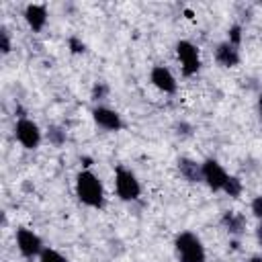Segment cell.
<instances>
[{"instance_id":"obj_20","label":"cell","mask_w":262,"mask_h":262,"mask_svg":"<svg viewBox=\"0 0 262 262\" xmlns=\"http://www.w3.org/2000/svg\"><path fill=\"white\" fill-rule=\"evenodd\" d=\"M68 47H70V51H72V53H76V55H78V53H84V51H86V43H84L82 39H78L76 35L68 39Z\"/></svg>"},{"instance_id":"obj_18","label":"cell","mask_w":262,"mask_h":262,"mask_svg":"<svg viewBox=\"0 0 262 262\" xmlns=\"http://www.w3.org/2000/svg\"><path fill=\"white\" fill-rule=\"evenodd\" d=\"M106 94H108V86L104 84V82H96L94 86H92V100H102V98H106Z\"/></svg>"},{"instance_id":"obj_15","label":"cell","mask_w":262,"mask_h":262,"mask_svg":"<svg viewBox=\"0 0 262 262\" xmlns=\"http://www.w3.org/2000/svg\"><path fill=\"white\" fill-rule=\"evenodd\" d=\"M223 192H225L227 196H231V199H237V196L242 194V180H239L237 176H231V174H229V178H227V184H225Z\"/></svg>"},{"instance_id":"obj_10","label":"cell","mask_w":262,"mask_h":262,"mask_svg":"<svg viewBox=\"0 0 262 262\" xmlns=\"http://www.w3.org/2000/svg\"><path fill=\"white\" fill-rule=\"evenodd\" d=\"M239 47L231 45L229 41H223L215 47V61L221 68H235L239 63Z\"/></svg>"},{"instance_id":"obj_13","label":"cell","mask_w":262,"mask_h":262,"mask_svg":"<svg viewBox=\"0 0 262 262\" xmlns=\"http://www.w3.org/2000/svg\"><path fill=\"white\" fill-rule=\"evenodd\" d=\"M221 225L225 227V231L229 235L239 237L246 231V217L242 213H235V211H225L221 217Z\"/></svg>"},{"instance_id":"obj_16","label":"cell","mask_w":262,"mask_h":262,"mask_svg":"<svg viewBox=\"0 0 262 262\" xmlns=\"http://www.w3.org/2000/svg\"><path fill=\"white\" fill-rule=\"evenodd\" d=\"M39 262H68V258L53 248H43V252L39 254Z\"/></svg>"},{"instance_id":"obj_22","label":"cell","mask_w":262,"mask_h":262,"mask_svg":"<svg viewBox=\"0 0 262 262\" xmlns=\"http://www.w3.org/2000/svg\"><path fill=\"white\" fill-rule=\"evenodd\" d=\"M176 129H178L176 131L178 135H190V125H186V123H178Z\"/></svg>"},{"instance_id":"obj_12","label":"cell","mask_w":262,"mask_h":262,"mask_svg":"<svg viewBox=\"0 0 262 262\" xmlns=\"http://www.w3.org/2000/svg\"><path fill=\"white\" fill-rule=\"evenodd\" d=\"M178 172L184 180L188 182H203V164L196 162V160H190V158H178Z\"/></svg>"},{"instance_id":"obj_19","label":"cell","mask_w":262,"mask_h":262,"mask_svg":"<svg viewBox=\"0 0 262 262\" xmlns=\"http://www.w3.org/2000/svg\"><path fill=\"white\" fill-rule=\"evenodd\" d=\"M0 49H2V53L6 55V53H10V49H12V45H10V33H8V29L6 27H2L0 29Z\"/></svg>"},{"instance_id":"obj_5","label":"cell","mask_w":262,"mask_h":262,"mask_svg":"<svg viewBox=\"0 0 262 262\" xmlns=\"http://www.w3.org/2000/svg\"><path fill=\"white\" fill-rule=\"evenodd\" d=\"M14 137L25 149H37L41 139H43V133H41V129H39V125L35 121L23 117L14 125Z\"/></svg>"},{"instance_id":"obj_7","label":"cell","mask_w":262,"mask_h":262,"mask_svg":"<svg viewBox=\"0 0 262 262\" xmlns=\"http://www.w3.org/2000/svg\"><path fill=\"white\" fill-rule=\"evenodd\" d=\"M14 239H16V248L18 252L25 256V258H35L43 252V242L41 237L33 231V229H27V227H18L16 233H14Z\"/></svg>"},{"instance_id":"obj_25","label":"cell","mask_w":262,"mask_h":262,"mask_svg":"<svg viewBox=\"0 0 262 262\" xmlns=\"http://www.w3.org/2000/svg\"><path fill=\"white\" fill-rule=\"evenodd\" d=\"M258 115H260V119H262V94H260V98H258Z\"/></svg>"},{"instance_id":"obj_14","label":"cell","mask_w":262,"mask_h":262,"mask_svg":"<svg viewBox=\"0 0 262 262\" xmlns=\"http://www.w3.org/2000/svg\"><path fill=\"white\" fill-rule=\"evenodd\" d=\"M47 141H49L51 145H55V147H61V145L68 141L66 129L59 127V125H49V127H47Z\"/></svg>"},{"instance_id":"obj_9","label":"cell","mask_w":262,"mask_h":262,"mask_svg":"<svg viewBox=\"0 0 262 262\" xmlns=\"http://www.w3.org/2000/svg\"><path fill=\"white\" fill-rule=\"evenodd\" d=\"M149 82L158 90H162L164 94H174L178 90V82H176L174 74L166 66H154L151 72H149Z\"/></svg>"},{"instance_id":"obj_2","label":"cell","mask_w":262,"mask_h":262,"mask_svg":"<svg viewBox=\"0 0 262 262\" xmlns=\"http://www.w3.org/2000/svg\"><path fill=\"white\" fill-rule=\"evenodd\" d=\"M174 250L180 262H207V252L201 237L192 231H180L174 237Z\"/></svg>"},{"instance_id":"obj_21","label":"cell","mask_w":262,"mask_h":262,"mask_svg":"<svg viewBox=\"0 0 262 262\" xmlns=\"http://www.w3.org/2000/svg\"><path fill=\"white\" fill-rule=\"evenodd\" d=\"M250 211H252V215L262 223V194H258V196L252 199V203H250Z\"/></svg>"},{"instance_id":"obj_6","label":"cell","mask_w":262,"mask_h":262,"mask_svg":"<svg viewBox=\"0 0 262 262\" xmlns=\"http://www.w3.org/2000/svg\"><path fill=\"white\" fill-rule=\"evenodd\" d=\"M201 164H203V182L209 186V190L223 192V188L227 184V178H229V174L225 172V168L217 160H213V158H207Z\"/></svg>"},{"instance_id":"obj_11","label":"cell","mask_w":262,"mask_h":262,"mask_svg":"<svg viewBox=\"0 0 262 262\" xmlns=\"http://www.w3.org/2000/svg\"><path fill=\"white\" fill-rule=\"evenodd\" d=\"M25 20L31 31L39 33L47 25V6L45 4H27L25 8Z\"/></svg>"},{"instance_id":"obj_17","label":"cell","mask_w":262,"mask_h":262,"mask_svg":"<svg viewBox=\"0 0 262 262\" xmlns=\"http://www.w3.org/2000/svg\"><path fill=\"white\" fill-rule=\"evenodd\" d=\"M242 25H231L229 27V31H227V41L231 43V45H235V47H239L242 45Z\"/></svg>"},{"instance_id":"obj_23","label":"cell","mask_w":262,"mask_h":262,"mask_svg":"<svg viewBox=\"0 0 262 262\" xmlns=\"http://www.w3.org/2000/svg\"><path fill=\"white\" fill-rule=\"evenodd\" d=\"M256 239H258V244L262 246V223L256 227Z\"/></svg>"},{"instance_id":"obj_8","label":"cell","mask_w":262,"mask_h":262,"mask_svg":"<svg viewBox=\"0 0 262 262\" xmlns=\"http://www.w3.org/2000/svg\"><path fill=\"white\" fill-rule=\"evenodd\" d=\"M92 119H94V123H96L100 129H104V131L117 133V131L123 129V119H121V115H119L115 108H108V106L98 104V106L92 108Z\"/></svg>"},{"instance_id":"obj_1","label":"cell","mask_w":262,"mask_h":262,"mask_svg":"<svg viewBox=\"0 0 262 262\" xmlns=\"http://www.w3.org/2000/svg\"><path fill=\"white\" fill-rule=\"evenodd\" d=\"M76 196L82 205L90 207V209H102L104 207V186L102 180L92 172V170H82L76 176V184H74Z\"/></svg>"},{"instance_id":"obj_4","label":"cell","mask_w":262,"mask_h":262,"mask_svg":"<svg viewBox=\"0 0 262 262\" xmlns=\"http://www.w3.org/2000/svg\"><path fill=\"white\" fill-rule=\"evenodd\" d=\"M176 57L180 61V68H182L184 76L190 78V76L199 74V70H201V51L194 43H190L186 39L178 41L176 43Z\"/></svg>"},{"instance_id":"obj_3","label":"cell","mask_w":262,"mask_h":262,"mask_svg":"<svg viewBox=\"0 0 262 262\" xmlns=\"http://www.w3.org/2000/svg\"><path fill=\"white\" fill-rule=\"evenodd\" d=\"M115 192L121 201H137L141 194V184L135 172H131L125 166H117L115 168Z\"/></svg>"},{"instance_id":"obj_24","label":"cell","mask_w":262,"mask_h":262,"mask_svg":"<svg viewBox=\"0 0 262 262\" xmlns=\"http://www.w3.org/2000/svg\"><path fill=\"white\" fill-rule=\"evenodd\" d=\"M246 262H262V256H250Z\"/></svg>"}]
</instances>
